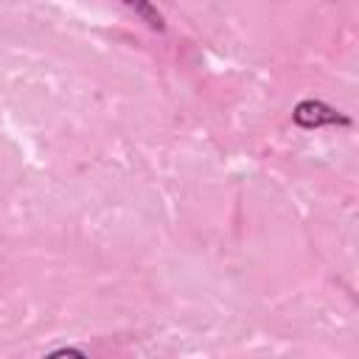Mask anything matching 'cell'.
Wrapping results in <instances>:
<instances>
[{"label": "cell", "instance_id": "cell-1", "mask_svg": "<svg viewBox=\"0 0 359 359\" xmlns=\"http://www.w3.org/2000/svg\"><path fill=\"white\" fill-rule=\"evenodd\" d=\"M294 121L303 126H320V123H334V121H345V118H339L331 107H325L320 101H303L294 109Z\"/></svg>", "mask_w": 359, "mask_h": 359}, {"label": "cell", "instance_id": "cell-2", "mask_svg": "<svg viewBox=\"0 0 359 359\" xmlns=\"http://www.w3.org/2000/svg\"><path fill=\"white\" fill-rule=\"evenodd\" d=\"M48 359H84V353H81V351H76V348H62V351L50 353Z\"/></svg>", "mask_w": 359, "mask_h": 359}]
</instances>
